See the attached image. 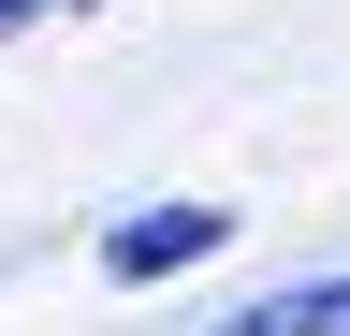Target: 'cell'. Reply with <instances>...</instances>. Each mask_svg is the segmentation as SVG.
Returning a JSON list of instances; mask_svg holds the SVG:
<instances>
[{
  "label": "cell",
  "mask_w": 350,
  "mask_h": 336,
  "mask_svg": "<svg viewBox=\"0 0 350 336\" xmlns=\"http://www.w3.org/2000/svg\"><path fill=\"white\" fill-rule=\"evenodd\" d=\"M219 336H350V278H292V292H262V307H234Z\"/></svg>",
  "instance_id": "2"
},
{
  "label": "cell",
  "mask_w": 350,
  "mask_h": 336,
  "mask_svg": "<svg viewBox=\"0 0 350 336\" xmlns=\"http://www.w3.org/2000/svg\"><path fill=\"white\" fill-rule=\"evenodd\" d=\"M44 15H88V0H0V44H15V29H44Z\"/></svg>",
  "instance_id": "3"
},
{
  "label": "cell",
  "mask_w": 350,
  "mask_h": 336,
  "mask_svg": "<svg viewBox=\"0 0 350 336\" xmlns=\"http://www.w3.org/2000/svg\"><path fill=\"white\" fill-rule=\"evenodd\" d=\"M219 234H234V205H131V220L103 234V278L146 292V278H175V263H204Z\"/></svg>",
  "instance_id": "1"
}]
</instances>
